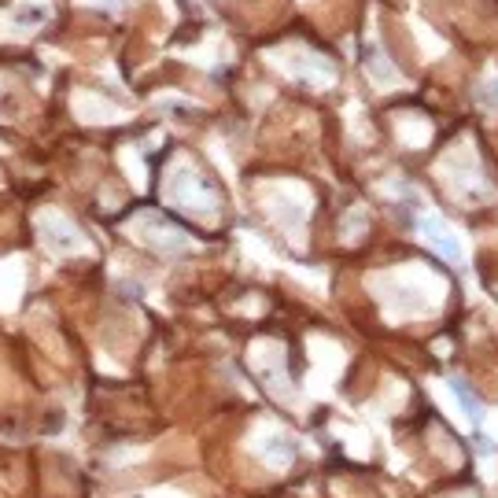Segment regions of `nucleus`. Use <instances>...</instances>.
<instances>
[{
  "label": "nucleus",
  "mask_w": 498,
  "mask_h": 498,
  "mask_svg": "<svg viewBox=\"0 0 498 498\" xmlns=\"http://www.w3.org/2000/svg\"><path fill=\"white\" fill-rule=\"evenodd\" d=\"M41 237H45V244L52 247V251H74V247H81L78 229L70 225L67 218H60V214H45V218H41Z\"/></svg>",
  "instance_id": "1"
},
{
  "label": "nucleus",
  "mask_w": 498,
  "mask_h": 498,
  "mask_svg": "<svg viewBox=\"0 0 498 498\" xmlns=\"http://www.w3.org/2000/svg\"><path fill=\"white\" fill-rule=\"evenodd\" d=\"M454 388H458V395H461V406H465V414L473 417V424H480V417H483V406L476 402V395L468 391V388L461 384V380H454Z\"/></svg>",
  "instance_id": "3"
},
{
  "label": "nucleus",
  "mask_w": 498,
  "mask_h": 498,
  "mask_svg": "<svg viewBox=\"0 0 498 498\" xmlns=\"http://www.w3.org/2000/svg\"><path fill=\"white\" fill-rule=\"evenodd\" d=\"M41 19H45V8H22V11H19V22H22V26H26V22L37 26Z\"/></svg>",
  "instance_id": "4"
},
{
  "label": "nucleus",
  "mask_w": 498,
  "mask_h": 498,
  "mask_svg": "<svg viewBox=\"0 0 498 498\" xmlns=\"http://www.w3.org/2000/svg\"><path fill=\"white\" fill-rule=\"evenodd\" d=\"M417 229H421V237L428 240L435 251H443L450 262H461V244H458V237L439 222V218H432V214H424L421 222H417Z\"/></svg>",
  "instance_id": "2"
}]
</instances>
